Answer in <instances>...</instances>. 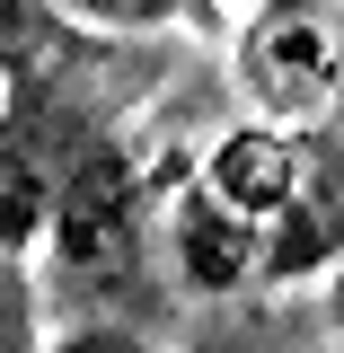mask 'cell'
<instances>
[{
	"instance_id": "obj_1",
	"label": "cell",
	"mask_w": 344,
	"mask_h": 353,
	"mask_svg": "<svg viewBox=\"0 0 344 353\" xmlns=\"http://www.w3.org/2000/svg\"><path fill=\"white\" fill-rule=\"evenodd\" d=\"M239 80L274 124H318L344 88V27L318 0H256L239 36Z\"/></svg>"
},
{
	"instance_id": "obj_5",
	"label": "cell",
	"mask_w": 344,
	"mask_h": 353,
	"mask_svg": "<svg viewBox=\"0 0 344 353\" xmlns=\"http://www.w3.org/2000/svg\"><path fill=\"white\" fill-rule=\"evenodd\" d=\"M301 132H309V124H239L212 159H203V185H212L239 221H256V230H265V221L283 212L292 176H301Z\"/></svg>"
},
{
	"instance_id": "obj_2",
	"label": "cell",
	"mask_w": 344,
	"mask_h": 353,
	"mask_svg": "<svg viewBox=\"0 0 344 353\" xmlns=\"http://www.w3.org/2000/svg\"><path fill=\"white\" fill-rule=\"evenodd\" d=\"M53 256L71 283L115 292L141 256V176L115 141H80V159L62 176V203H53Z\"/></svg>"
},
{
	"instance_id": "obj_7",
	"label": "cell",
	"mask_w": 344,
	"mask_h": 353,
	"mask_svg": "<svg viewBox=\"0 0 344 353\" xmlns=\"http://www.w3.org/2000/svg\"><path fill=\"white\" fill-rule=\"evenodd\" d=\"M80 27L97 36H159V27H185L194 18V0H62Z\"/></svg>"
},
{
	"instance_id": "obj_8",
	"label": "cell",
	"mask_w": 344,
	"mask_h": 353,
	"mask_svg": "<svg viewBox=\"0 0 344 353\" xmlns=\"http://www.w3.org/2000/svg\"><path fill=\"white\" fill-rule=\"evenodd\" d=\"M336 336H344V256H336Z\"/></svg>"
},
{
	"instance_id": "obj_6",
	"label": "cell",
	"mask_w": 344,
	"mask_h": 353,
	"mask_svg": "<svg viewBox=\"0 0 344 353\" xmlns=\"http://www.w3.org/2000/svg\"><path fill=\"white\" fill-rule=\"evenodd\" d=\"M71 159H80V150H71ZM71 159L53 150V124H44V115H9V124H0V248H27L44 221H53Z\"/></svg>"
},
{
	"instance_id": "obj_4",
	"label": "cell",
	"mask_w": 344,
	"mask_h": 353,
	"mask_svg": "<svg viewBox=\"0 0 344 353\" xmlns=\"http://www.w3.org/2000/svg\"><path fill=\"white\" fill-rule=\"evenodd\" d=\"M168 265H176L185 292H239V283L265 274V230L239 221L194 176V185H176V203H168Z\"/></svg>"
},
{
	"instance_id": "obj_3",
	"label": "cell",
	"mask_w": 344,
	"mask_h": 353,
	"mask_svg": "<svg viewBox=\"0 0 344 353\" xmlns=\"http://www.w3.org/2000/svg\"><path fill=\"white\" fill-rule=\"evenodd\" d=\"M344 256V141L336 132H301V176L283 194V212L265 221V274L274 283H309Z\"/></svg>"
}]
</instances>
